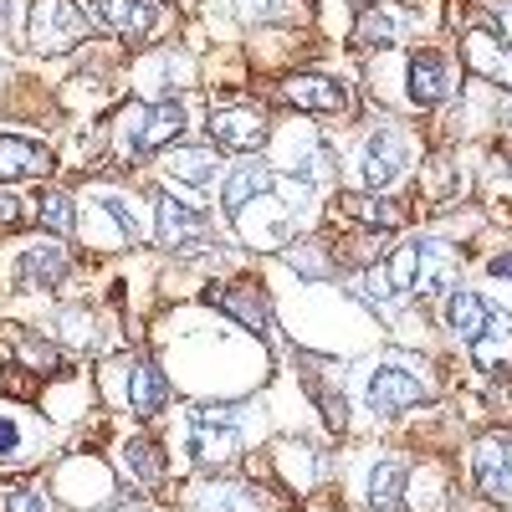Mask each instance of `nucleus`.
Returning a JSON list of instances; mask_svg holds the SVG:
<instances>
[{"mask_svg":"<svg viewBox=\"0 0 512 512\" xmlns=\"http://www.w3.org/2000/svg\"><path fill=\"white\" fill-rule=\"evenodd\" d=\"M446 262H451V246L436 236H410L390 251L384 262V282L390 292H446Z\"/></svg>","mask_w":512,"mask_h":512,"instance_id":"obj_1","label":"nucleus"},{"mask_svg":"<svg viewBox=\"0 0 512 512\" xmlns=\"http://www.w3.org/2000/svg\"><path fill=\"white\" fill-rule=\"evenodd\" d=\"M364 395H369V405H374L379 415H400V410H410V405H420V400H431V379H425L410 359L390 354V359H379V364L369 369Z\"/></svg>","mask_w":512,"mask_h":512,"instance_id":"obj_2","label":"nucleus"},{"mask_svg":"<svg viewBox=\"0 0 512 512\" xmlns=\"http://www.w3.org/2000/svg\"><path fill=\"white\" fill-rule=\"evenodd\" d=\"M241 451V420L236 410H195L190 415V461L221 466Z\"/></svg>","mask_w":512,"mask_h":512,"instance_id":"obj_3","label":"nucleus"},{"mask_svg":"<svg viewBox=\"0 0 512 512\" xmlns=\"http://www.w3.org/2000/svg\"><path fill=\"white\" fill-rule=\"evenodd\" d=\"M123 149L134 154V159H144V154H154V149H164L175 134H185V108L169 98V103H154V108H139V113H128L123 118Z\"/></svg>","mask_w":512,"mask_h":512,"instance_id":"obj_4","label":"nucleus"},{"mask_svg":"<svg viewBox=\"0 0 512 512\" xmlns=\"http://www.w3.org/2000/svg\"><path fill=\"white\" fill-rule=\"evenodd\" d=\"M88 36V11L67 6V0H36L31 11V47L36 52H67Z\"/></svg>","mask_w":512,"mask_h":512,"instance_id":"obj_5","label":"nucleus"},{"mask_svg":"<svg viewBox=\"0 0 512 512\" xmlns=\"http://www.w3.org/2000/svg\"><path fill=\"white\" fill-rule=\"evenodd\" d=\"M405 175V139L400 128H374L359 149V180L369 190H390L395 180Z\"/></svg>","mask_w":512,"mask_h":512,"instance_id":"obj_6","label":"nucleus"},{"mask_svg":"<svg viewBox=\"0 0 512 512\" xmlns=\"http://www.w3.org/2000/svg\"><path fill=\"white\" fill-rule=\"evenodd\" d=\"M82 11H88L93 26H108V31L128 36V41L149 36L154 21H159V6H154V0H82Z\"/></svg>","mask_w":512,"mask_h":512,"instance_id":"obj_7","label":"nucleus"},{"mask_svg":"<svg viewBox=\"0 0 512 512\" xmlns=\"http://www.w3.org/2000/svg\"><path fill=\"white\" fill-rule=\"evenodd\" d=\"M472 477H477V487H482L492 502H507V497H512V441H507L502 431H492V436L477 441Z\"/></svg>","mask_w":512,"mask_h":512,"instance_id":"obj_8","label":"nucleus"},{"mask_svg":"<svg viewBox=\"0 0 512 512\" xmlns=\"http://www.w3.org/2000/svg\"><path fill=\"white\" fill-rule=\"evenodd\" d=\"M282 98L303 113H344L349 108V88L338 77H323V72H297L282 82Z\"/></svg>","mask_w":512,"mask_h":512,"instance_id":"obj_9","label":"nucleus"},{"mask_svg":"<svg viewBox=\"0 0 512 512\" xmlns=\"http://www.w3.org/2000/svg\"><path fill=\"white\" fill-rule=\"evenodd\" d=\"M210 303L226 308V313H231L246 333H256V338L272 328L267 297H262V287H256V282H221V287H210Z\"/></svg>","mask_w":512,"mask_h":512,"instance_id":"obj_10","label":"nucleus"},{"mask_svg":"<svg viewBox=\"0 0 512 512\" xmlns=\"http://www.w3.org/2000/svg\"><path fill=\"white\" fill-rule=\"evenodd\" d=\"M210 134H216V149H231V154H256L267 139V118L256 108H221L210 118Z\"/></svg>","mask_w":512,"mask_h":512,"instance_id":"obj_11","label":"nucleus"},{"mask_svg":"<svg viewBox=\"0 0 512 512\" xmlns=\"http://www.w3.org/2000/svg\"><path fill=\"white\" fill-rule=\"evenodd\" d=\"M205 231L210 226H205L200 210L180 205L175 195H159L154 200V236H159V246H185V241H200Z\"/></svg>","mask_w":512,"mask_h":512,"instance_id":"obj_12","label":"nucleus"},{"mask_svg":"<svg viewBox=\"0 0 512 512\" xmlns=\"http://www.w3.org/2000/svg\"><path fill=\"white\" fill-rule=\"evenodd\" d=\"M446 93H451V62L441 52H415L410 57V103L436 108Z\"/></svg>","mask_w":512,"mask_h":512,"instance_id":"obj_13","label":"nucleus"},{"mask_svg":"<svg viewBox=\"0 0 512 512\" xmlns=\"http://www.w3.org/2000/svg\"><path fill=\"white\" fill-rule=\"evenodd\" d=\"M472 359H477V369H487V374L512 369V318H507V313H487L482 333L472 338Z\"/></svg>","mask_w":512,"mask_h":512,"instance_id":"obj_14","label":"nucleus"},{"mask_svg":"<svg viewBox=\"0 0 512 512\" xmlns=\"http://www.w3.org/2000/svg\"><path fill=\"white\" fill-rule=\"evenodd\" d=\"M195 507L200 512H272V497L251 482H216L195 492Z\"/></svg>","mask_w":512,"mask_h":512,"instance_id":"obj_15","label":"nucleus"},{"mask_svg":"<svg viewBox=\"0 0 512 512\" xmlns=\"http://www.w3.org/2000/svg\"><path fill=\"white\" fill-rule=\"evenodd\" d=\"M47 169H52V154L41 144L0 134V180H36V175H47Z\"/></svg>","mask_w":512,"mask_h":512,"instance_id":"obj_16","label":"nucleus"},{"mask_svg":"<svg viewBox=\"0 0 512 512\" xmlns=\"http://www.w3.org/2000/svg\"><path fill=\"white\" fill-rule=\"evenodd\" d=\"M461 52H466V67L472 72H482V77H492V82H507L512 88V52L502 47L497 36H487V31H472L461 41Z\"/></svg>","mask_w":512,"mask_h":512,"instance_id":"obj_17","label":"nucleus"},{"mask_svg":"<svg viewBox=\"0 0 512 512\" xmlns=\"http://www.w3.org/2000/svg\"><path fill=\"white\" fill-rule=\"evenodd\" d=\"M272 190H277V180L267 175L262 164H236L231 175H226L221 205H226V216H236V210H246L251 200H262V195H272Z\"/></svg>","mask_w":512,"mask_h":512,"instance_id":"obj_18","label":"nucleus"},{"mask_svg":"<svg viewBox=\"0 0 512 512\" xmlns=\"http://www.w3.org/2000/svg\"><path fill=\"white\" fill-rule=\"evenodd\" d=\"M16 277L26 282V287H57L62 277H67V251L62 246H26L21 251V262H16Z\"/></svg>","mask_w":512,"mask_h":512,"instance_id":"obj_19","label":"nucleus"},{"mask_svg":"<svg viewBox=\"0 0 512 512\" xmlns=\"http://www.w3.org/2000/svg\"><path fill=\"white\" fill-rule=\"evenodd\" d=\"M169 400V384L159 379V369L149 359H134V369H128V405H134V415H159Z\"/></svg>","mask_w":512,"mask_h":512,"instance_id":"obj_20","label":"nucleus"},{"mask_svg":"<svg viewBox=\"0 0 512 512\" xmlns=\"http://www.w3.org/2000/svg\"><path fill=\"white\" fill-rule=\"evenodd\" d=\"M487 313H492V308L482 303L477 292H466V287H451V292H446V323L456 328V338H466V344H472V338L482 333Z\"/></svg>","mask_w":512,"mask_h":512,"instance_id":"obj_21","label":"nucleus"},{"mask_svg":"<svg viewBox=\"0 0 512 512\" xmlns=\"http://www.w3.org/2000/svg\"><path fill=\"white\" fill-rule=\"evenodd\" d=\"M405 461H395V456H384L374 472H369V507L374 512H395L400 507V497H405Z\"/></svg>","mask_w":512,"mask_h":512,"instance_id":"obj_22","label":"nucleus"},{"mask_svg":"<svg viewBox=\"0 0 512 512\" xmlns=\"http://www.w3.org/2000/svg\"><path fill=\"white\" fill-rule=\"evenodd\" d=\"M338 210L354 216L359 226H369V231H395L400 226V210L390 200H374V195H338Z\"/></svg>","mask_w":512,"mask_h":512,"instance_id":"obj_23","label":"nucleus"},{"mask_svg":"<svg viewBox=\"0 0 512 512\" xmlns=\"http://www.w3.org/2000/svg\"><path fill=\"white\" fill-rule=\"evenodd\" d=\"M123 466H128V477H134V482H144V487H159V477H164V451H159L154 441L134 436V441L123 446Z\"/></svg>","mask_w":512,"mask_h":512,"instance_id":"obj_24","label":"nucleus"},{"mask_svg":"<svg viewBox=\"0 0 512 512\" xmlns=\"http://www.w3.org/2000/svg\"><path fill=\"white\" fill-rule=\"evenodd\" d=\"M395 36H400V21H395V11H384V6H364V11H359V26H354V47H390Z\"/></svg>","mask_w":512,"mask_h":512,"instance_id":"obj_25","label":"nucleus"},{"mask_svg":"<svg viewBox=\"0 0 512 512\" xmlns=\"http://www.w3.org/2000/svg\"><path fill=\"white\" fill-rule=\"evenodd\" d=\"M164 175H175L185 185H210V175H216V154L210 149H175L164 164Z\"/></svg>","mask_w":512,"mask_h":512,"instance_id":"obj_26","label":"nucleus"},{"mask_svg":"<svg viewBox=\"0 0 512 512\" xmlns=\"http://www.w3.org/2000/svg\"><path fill=\"white\" fill-rule=\"evenodd\" d=\"M41 226L57 231V236L72 231V200H67L62 190H47V195H41Z\"/></svg>","mask_w":512,"mask_h":512,"instance_id":"obj_27","label":"nucleus"},{"mask_svg":"<svg viewBox=\"0 0 512 512\" xmlns=\"http://www.w3.org/2000/svg\"><path fill=\"white\" fill-rule=\"evenodd\" d=\"M231 6L251 21H287L297 11V0H231Z\"/></svg>","mask_w":512,"mask_h":512,"instance_id":"obj_28","label":"nucleus"},{"mask_svg":"<svg viewBox=\"0 0 512 512\" xmlns=\"http://www.w3.org/2000/svg\"><path fill=\"white\" fill-rule=\"evenodd\" d=\"M16 354H21L26 364H36L41 374H52V369L62 364V354H57L52 344H36V338H31V333H21V338H16Z\"/></svg>","mask_w":512,"mask_h":512,"instance_id":"obj_29","label":"nucleus"},{"mask_svg":"<svg viewBox=\"0 0 512 512\" xmlns=\"http://www.w3.org/2000/svg\"><path fill=\"white\" fill-rule=\"evenodd\" d=\"M308 390H313V400L323 405V415H328L333 431H344V425H349V405H344V395H328V384H323V379H308Z\"/></svg>","mask_w":512,"mask_h":512,"instance_id":"obj_30","label":"nucleus"},{"mask_svg":"<svg viewBox=\"0 0 512 512\" xmlns=\"http://www.w3.org/2000/svg\"><path fill=\"white\" fill-rule=\"evenodd\" d=\"M0 512H52V502L41 492H31V487H16V492L0 497Z\"/></svg>","mask_w":512,"mask_h":512,"instance_id":"obj_31","label":"nucleus"},{"mask_svg":"<svg viewBox=\"0 0 512 512\" xmlns=\"http://www.w3.org/2000/svg\"><path fill=\"white\" fill-rule=\"evenodd\" d=\"M98 205H103L108 216L118 221V231H123V236H139V221L128 216V200H123V195H98Z\"/></svg>","mask_w":512,"mask_h":512,"instance_id":"obj_32","label":"nucleus"},{"mask_svg":"<svg viewBox=\"0 0 512 512\" xmlns=\"http://www.w3.org/2000/svg\"><path fill=\"white\" fill-rule=\"evenodd\" d=\"M21 451V425L11 415H0V461H11Z\"/></svg>","mask_w":512,"mask_h":512,"instance_id":"obj_33","label":"nucleus"},{"mask_svg":"<svg viewBox=\"0 0 512 512\" xmlns=\"http://www.w3.org/2000/svg\"><path fill=\"white\" fill-rule=\"evenodd\" d=\"M492 26L502 36V47L512 52V0H497V6H492Z\"/></svg>","mask_w":512,"mask_h":512,"instance_id":"obj_34","label":"nucleus"},{"mask_svg":"<svg viewBox=\"0 0 512 512\" xmlns=\"http://www.w3.org/2000/svg\"><path fill=\"white\" fill-rule=\"evenodd\" d=\"M21 221V200L11 190H0V226H16Z\"/></svg>","mask_w":512,"mask_h":512,"instance_id":"obj_35","label":"nucleus"},{"mask_svg":"<svg viewBox=\"0 0 512 512\" xmlns=\"http://www.w3.org/2000/svg\"><path fill=\"white\" fill-rule=\"evenodd\" d=\"M487 272H492V277H507V282H512V251L492 256V262H487Z\"/></svg>","mask_w":512,"mask_h":512,"instance_id":"obj_36","label":"nucleus"},{"mask_svg":"<svg viewBox=\"0 0 512 512\" xmlns=\"http://www.w3.org/2000/svg\"><path fill=\"white\" fill-rule=\"evenodd\" d=\"M507 123H512V108H507Z\"/></svg>","mask_w":512,"mask_h":512,"instance_id":"obj_37","label":"nucleus"}]
</instances>
